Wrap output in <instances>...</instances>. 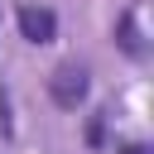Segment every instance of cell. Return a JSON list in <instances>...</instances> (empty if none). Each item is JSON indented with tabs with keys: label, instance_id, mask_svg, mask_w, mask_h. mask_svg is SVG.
<instances>
[{
	"label": "cell",
	"instance_id": "1",
	"mask_svg": "<svg viewBox=\"0 0 154 154\" xmlns=\"http://www.w3.org/2000/svg\"><path fill=\"white\" fill-rule=\"evenodd\" d=\"M48 96H53V106L77 111V106L87 101V67H77V63L53 67V77H48Z\"/></svg>",
	"mask_w": 154,
	"mask_h": 154
},
{
	"label": "cell",
	"instance_id": "2",
	"mask_svg": "<svg viewBox=\"0 0 154 154\" xmlns=\"http://www.w3.org/2000/svg\"><path fill=\"white\" fill-rule=\"evenodd\" d=\"M19 34H24L29 43H53L58 14H53L48 5H19Z\"/></svg>",
	"mask_w": 154,
	"mask_h": 154
},
{
	"label": "cell",
	"instance_id": "3",
	"mask_svg": "<svg viewBox=\"0 0 154 154\" xmlns=\"http://www.w3.org/2000/svg\"><path fill=\"white\" fill-rule=\"evenodd\" d=\"M116 38H120V48H125V53H140V34H135V14H120V24H116Z\"/></svg>",
	"mask_w": 154,
	"mask_h": 154
},
{
	"label": "cell",
	"instance_id": "4",
	"mask_svg": "<svg viewBox=\"0 0 154 154\" xmlns=\"http://www.w3.org/2000/svg\"><path fill=\"white\" fill-rule=\"evenodd\" d=\"M101 135H106V120H101V111L87 120V144H101Z\"/></svg>",
	"mask_w": 154,
	"mask_h": 154
},
{
	"label": "cell",
	"instance_id": "5",
	"mask_svg": "<svg viewBox=\"0 0 154 154\" xmlns=\"http://www.w3.org/2000/svg\"><path fill=\"white\" fill-rule=\"evenodd\" d=\"M120 154H149V149H144V144H125Z\"/></svg>",
	"mask_w": 154,
	"mask_h": 154
}]
</instances>
